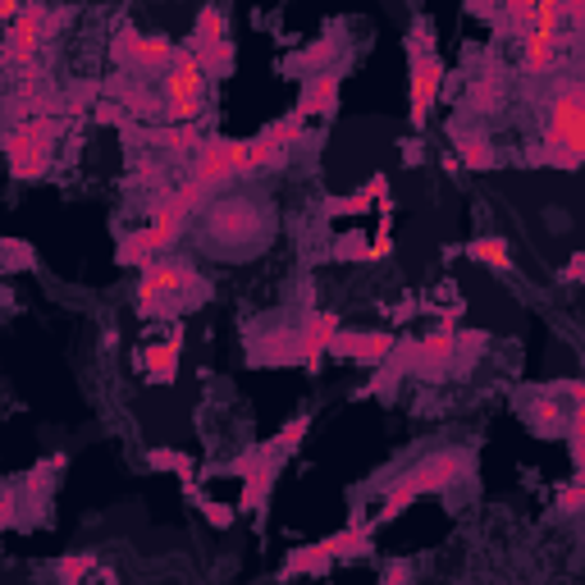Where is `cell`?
<instances>
[{"mask_svg":"<svg viewBox=\"0 0 585 585\" xmlns=\"http://www.w3.org/2000/svg\"><path fill=\"white\" fill-rule=\"evenodd\" d=\"M531 165L581 169L585 165V78H558L545 101L539 147L526 151Z\"/></svg>","mask_w":585,"mask_h":585,"instance_id":"1","label":"cell"},{"mask_svg":"<svg viewBox=\"0 0 585 585\" xmlns=\"http://www.w3.org/2000/svg\"><path fill=\"white\" fill-rule=\"evenodd\" d=\"M206 284L198 279V266L188 256H161L156 266H147L142 279H138V311L147 320H161V316H175V311H188L198 307L192 297L206 302Z\"/></svg>","mask_w":585,"mask_h":585,"instance_id":"2","label":"cell"},{"mask_svg":"<svg viewBox=\"0 0 585 585\" xmlns=\"http://www.w3.org/2000/svg\"><path fill=\"white\" fill-rule=\"evenodd\" d=\"M74 128V111L64 115H37V119H24V124H10L5 128V161H10V175L18 183H33L51 169L55 161V142L60 133Z\"/></svg>","mask_w":585,"mask_h":585,"instance_id":"3","label":"cell"},{"mask_svg":"<svg viewBox=\"0 0 585 585\" xmlns=\"http://www.w3.org/2000/svg\"><path fill=\"white\" fill-rule=\"evenodd\" d=\"M471 471V458L458 448H444V453H430L417 467H407L394 485H389L384 504H380V522H394L403 508H411L421 494H440V489H453Z\"/></svg>","mask_w":585,"mask_h":585,"instance_id":"4","label":"cell"},{"mask_svg":"<svg viewBox=\"0 0 585 585\" xmlns=\"http://www.w3.org/2000/svg\"><path fill=\"white\" fill-rule=\"evenodd\" d=\"M206 82L211 74L202 69V60L188 47H179L169 74L161 78V105H165V124H202L206 115Z\"/></svg>","mask_w":585,"mask_h":585,"instance_id":"5","label":"cell"},{"mask_svg":"<svg viewBox=\"0 0 585 585\" xmlns=\"http://www.w3.org/2000/svg\"><path fill=\"white\" fill-rule=\"evenodd\" d=\"M407 60H411V128H425L430 124V111L440 105V92H444V60L430 41V24L417 18V28L407 37Z\"/></svg>","mask_w":585,"mask_h":585,"instance_id":"6","label":"cell"},{"mask_svg":"<svg viewBox=\"0 0 585 585\" xmlns=\"http://www.w3.org/2000/svg\"><path fill=\"white\" fill-rule=\"evenodd\" d=\"M284 462H289V458H284V453L275 448V440H270V444L247 448L243 458L229 467V475H238V481H243V498H238V512L266 508V498H270V489H275V481H279V471H284Z\"/></svg>","mask_w":585,"mask_h":585,"instance_id":"7","label":"cell"},{"mask_svg":"<svg viewBox=\"0 0 585 585\" xmlns=\"http://www.w3.org/2000/svg\"><path fill=\"white\" fill-rule=\"evenodd\" d=\"M111 55L119 69H128L133 78H147V74H169V64H175L179 47L169 37H156V33H138V28H119V37L111 41Z\"/></svg>","mask_w":585,"mask_h":585,"instance_id":"8","label":"cell"},{"mask_svg":"<svg viewBox=\"0 0 585 585\" xmlns=\"http://www.w3.org/2000/svg\"><path fill=\"white\" fill-rule=\"evenodd\" d=\"M247 175V138L238 142V138H206L202 151L192 156V175L188 179H198L202 188H220V183H233V179H243Z\"/></svg>","mask_w":585,"mask_h":585,"instance_id":"9","label":"cell"},{"mask_svg":"<svg viewBox=\"0 0 585 585\" xmlns=\"http://www.w3.org/2000/svg\"><path fill=\"white\" fill-rule=\"evenodd\" d=\"M256 229H262V215H256L252 202L243 198H229V202H215L211 215H206V233L215 238V243L225 247H247Z\"/></svg>","mask_w":585,"mask_h":585,"instance_id":"10","label":"cell"},{"mask_svg":"<svg viewBox=\"0 0 585 585\" xmlns=\"http://www.w3.org/2000/svg\"><path fill=\"white\" fill-rule=\"evenodd\" d=\"M572 47V33L568 28H539L531 37H522V78H549L558 74V60L562 51Z\"/></svg>","mask_w":585,"mask_h":585,"instance_id":"11","label":"cell"},{"mask_svg":"<svg viewBox=\"0 0 585 585\" xmlns=\"http://www.w3.org/2000/svg\"><path fill=\"white\" fill-rule=\"evenodd\" d=\"M339 334V316L334 311H307V320H302L297 330V361L307 366V371H320L325 353H330V343Z\"/></svg>","mask_w":585,"mask_h":585,"instance_id":"12","label":"cell"},{"mask_svg":"<svg viewBox=\"0 0 585 585\" xmlns=\"http://www.w3.org/2000/svg\"><path fill=\"white\" fill-rule=\"evenodd\" d=\"M394 348H398V343H394V334H389V330H371V334L339 330V334H334V343H330V357H353V361L376 366V361H384Z\"/></svg>","mask_w":585,"mask_h":585,"instance_id":"13","label":"cell"},{"mask_svg":"<svg viewBox=\"0 0 585 585\" xmlns=\"http://www.w3.org/2000/svg\"><path fill=\"white\" fill-rule=\"evenodd\" d=\"M179 357H183V334H175L169 343H147V348L133 357V366L147 384H175Z\"/></svg>","mask_w":585,"mask_h":585,"instance_id":"14","label":"cell"},{"mask_svg":"<svg viewBox=\"0 0 585 585\" xmlns=\"http://www.w3.org/2000/svg\"><path fill=\"white\" fill-rule=\"evenodd\" d=\"M526 421L535 435H554V430H562L568 435V421H572V403H562V394L549 384V389H535L531 403H526Z\"/></svg>","mask_w":585,"mask_h":585,"instance_id":"15","label":"cell"},{"mask_svg":"<svg viewBox=\"0 0 585 585\" xmlns=\"http://www.w3.org/2000/svg\"><path fill=\"white\" fill-rule=\"evenodd\" d=\"M339 82H343V69H330V74H311V82L302 88V101H297V119H330L339 111Z\"/></svg>","mask_w":585,"mask_h":585,"instance_id":"16","label":"cell"},{"mask_svg":"<svg viewBox=\"0 0 585 585\" xmlns=\"http://www.w3.org/2000/svg\"><path fill=\"white\" fill-rule=\"evenodd\" d=\"M504 92H508V82H504V74H498V69L471 74L467 97H462V115H494L498 105H504Z\"/></svg>","mask_w":585,"mask_h":585,"instance_id":"17","label":"cell"},{"mask_svg":"<svg viewBox=\"0 0 585 585\" xmlns=\"http://www.w3.org/2000/svg\"><path fill=\"white\" fill-rule=\"evenodd\" d=\"M467 256L475 266H485L494 275H512V247H508V238H498V233H481V238H471L467 243Z\"/></svg>","mask_w":585,"mask_h":585,"instance_id":"18","label":"cell"},{"mask_svg":"<svg viewBox=\"0 0 585 585\" xmlns=\"http://www.w3.org/2000/svg\"><path fill=\"white\" fill-rule=\"evenodd\" d=\"M453 142H458V161L467 169H481V175H485V169L498 165V151H494L485 128H458V138H453Z\"/></svg>","mask_w":585,"mask_h":585,"instance_id":"19","label":"cell"},{"mask_svg":"<svg viewBox=\"0 0 585 585\" xmlns=\"http://www.w3.org/2000/svg\"><path fill=\"white\" fill-rule=\"evenodd\" d=\"M376 202H389V179L384 175H376L366 188H357V192H348V198H334V202H325V215H366Z\"/></svg>","mask_w":585,"mask_h":585,"instance_id":"20","label":"cell"},{"mask_svg":"<svg viewBox=\"0 0 585 585\" xmlns=\"http://www.w3.org/2000/svg\"><path fill=\"white\" fill-rule=\"evenodd\" d=\"M330 568H334V554H330V545H302V549H293L289 554V562H284V581L289 576H330Z\"/></svg>","mask_w":585,"mask_h":585,"instance_id":"21","label":"cell"},{"mask_svg":"<svg viewBox=\"0 0 585 585\" xmlns=\"http://www.w3.org/2000/svg\"><path fill=\"white\" fill-rule=\"evenodd\" d=\"M325 545H330L334 562H339V558H366V554H371V545H376V526L353 522V526H343L339 535L325 539Z\"/></svg>","mask_w":585,"mask_h":585,"instance_id":"22","label":"cell"},{"mask_svg":"<svg viewBox=\"0 0 585 585\" xmlns=\"http://www.w3.org/2000/svg\"><path fill=\"white\" fill-rule=\"evenodd\" d=\"M156 262H161V252H156V243H151L147 225L119 238V266H138V270H147V266H156Z\"/></svg>","mask_w":585,"mask_h":585,"instance_id":"23","label":"cell"},{"mask_svg":"<svg viewBox=\"0 0 585 585\" xmlns=\"http://www.w3.org/2000/svg\"><path fill=\"white\" fill-rule=\"evenodd\" d=\"M215 41H229V14L220 5H206L198 14V28H192V37L183 41V47H215Z\"/></svg>","mask_w":585,"mask_h":585,"instance_id":"24","label":"cell"},{"mask_svg":"<svg viewBox=\"0 0 585 585\" xmlns=\"http://www.w3.org/2000/svg\"><path fill=\"white\" fill-rule=\"evenodd\" d=\"M284 156H289V151H279L270 138H262V133L247 138V175H262V169H275Z\"/></svg>","mask_w":585,"mask_h":585,"instance_id":"25","label":"cell"},{"mask_svg":"<svg viewBox=\"0 0 585 585\" xmlns=\"http://www.w3.org/2000/svg\"><path fill=\"white\" fill-rule=\"evenodd\" d=\"M97 554L92 549H82V554H69V558H60L55 562V576H60V585H82V581H88V572L97 568Z\"/></svg>","mask_w":585,"mask_h":585,"instance_id":"26","label":"cell"},{"mask_svg":"<svg viewBox=\"0 0 585 585\" xmlns=\"http://www.w3.org/2000/svg\"><path fill=\"white\" fill-rule=\"evenodd\" d=\"M302 128H307V119H297V115H284V119H275L262 128V138H270L279 151H293L302 142Z\"/></svg>","mask_w":585,"mask_h":585,"instance_id":"27","label":"cell"},{"mask_svg":"<svg viewBox=\"0 0 585 585\" xmlns=\"http://www.w3.org/2000/svg\"><path fill=\"white\" fill-rule=\"evenodd\" d=\"M330 256H334V262H371V243H366V229H348L343 238H334Z\"/></svg>","mask_w":585,"mask_h":585,"instance_id":"28","label":"cell"},{"mask_svg":"<svg viewBox=\"0 0 585 585\" xmlns=\"http://www.w3.org/2000/svg\"><path fill=\"white\" fill-rule=\"evenodd\" d=\"M147 467L151 471H175L179 481H188V475H192V458H188V453H175V448H151Z\"/></svg>","mask_w":585,"mask_h":585,"instance_id":"29","label":"cell"},{"mask_svg":"<svg viewBox=\"0 0 585 585\" xmlns=\"http://www.w3.org/2000/svg\"><path fill=\"white\" fill-rule=\"evenodd\" d=\"M92 119H97V124H105V128H119V133H128V128L138 124L133 115L124 111L119 101H101V105H92Z\"/></svg>","mask_w":585,"mask_h":585,"instance_id":"30","label":"cell"},{"mask_svg":"<svg viewBox=\"0 0 585 585\" xmlns=\"http://www.w3.org/2000/svg\"><path fill=\"white\" fill-rule=\"evenodd\" d=\"M307 430H311V417H307V411H302V417H293L284 430H279V435H275V448L279 453H284V458H289V453L302 444V440H307Z\"/></svg>","mask_w":585,"mask_h":585,"instance_id":"31","label":"cell"},{"mask_svg":"<svg viewBox=\"0 0 585 585\" xmlns=\"http://www.w3.org/2000/svg\"><path fill=\"white\" fill-rule=\"evenodd\" d=\"M0 252H5V270H24V266H33V247H28V243H18V238H5V243H0Z\"/></svg>","mask_w":585,"mask_h":585,"instance_id":"32","label":"cell"},{"mask_svg":"<svg viewBox=\"0 0 585 585\" xmlns=\"http://www.w3.org/2000/svg\"><path fill=\"white\" fill-rule=\"evenodd\" d=\"M558 512H585V481H572L558 489Z\"/></svg>","mask_w":585,"mask_h":585,"instance_id":"33","label":"cell"},{"mask_svg":"<svg viewBox=\"0 0 585 585\" xmlns=\"http://www.w3.org/2000/svg\"><path fill=\"white\" fill-rule=\"evenodd\" d=\"M198 508L206 512V522H211V526H220V531L233 526V508H229V504H215V498H198Z\"/></svg>","mask_w":585,"mask_h":585,"instance_id":"34","label":"cell"},{"mask_svg":"<svg viewBox=\"0 0 585 585\" xmlns=\"http://www.w3.org/2000/svg\"><path fill=\"white\" fill-rule=\"evenodd\" d=\"M0 522L5 526L18 522V485H5V494H0Z\"/></svg>","mask_w":585,"mask_h":585,"instance_id":"35","label":"cell"},{"mask_svg":"<svg viewBox=\"0 0 585 585\" xmlns=\"http://www.w3.org/2000/svg\"><path fill=\"white\" fill-rule=\"evenodd\" d=\"M384 585H411V562H403V558H394L384 568Z\"/></svg>","mask_w":585,"mask_h":585,"instance_id":"36","label":"cell"},{"mask_svg":"<svg viewBox=\"0 0 585 585\" xmlns=\"http://www.w3.org/2000/svg\"><path fill=\"white\" fill-rule=\"evenodd\" d=\"M562 279H568V284H585V252H576L568 266H562Z\"/></svg>","mask_w":585,"mask_h":585,"instance_id":"37","label":"cell"}]
</instances>
